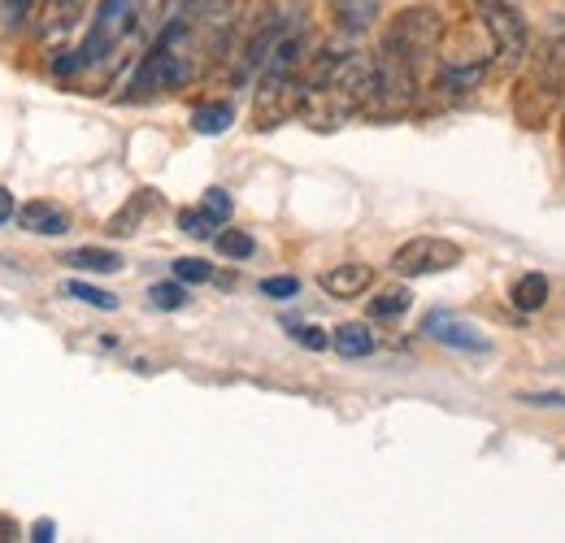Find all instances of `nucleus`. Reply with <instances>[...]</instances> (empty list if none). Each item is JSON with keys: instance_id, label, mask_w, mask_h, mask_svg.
I'll return each instance as SVG.
<instances>
[{"instance_id": "obj_18", "label": "nucleus", "mask_w": 565, "mask_h": 543, "mask_svg": "<svg viewBox=\"0 0 565 543\" xmlns=\"http://www.w3.org/2000/svg\"><path fill=\"white\" fill-rule=\"evenodd\" d=\"M217 226H222V222L213 217L205 204H201V209H183V213H179V231H183V235H192V239H213V235H217Z\"/></svg>"}, {"instance_id": "obj_10", "label": "nucleus", "mask_w": 565, "mask_h": 543, "mask_svg": "<svg viewBox=\"0 0 565 543\" xmlns=\"http://www.w3.org/2000/svg\"><path fill=\"white\" fill-rule=\"evenodd\" d=\"M331 13L344 35H365L379 22V0H331Z\"/></svg>"}, {"instance_id": "obj_28", "label": "nucleus", "mask_w": 565, "mask_h": 543, "mask_svg": "<svg viewBox=\"0 0 565 543\" xmlns=\"http://www.w3.org/2000/svg\"><path fill=\"white\" fill-rule=\"evenodd\" d=\"M13 213H18L13 192H9V188H0V222H13Z\"/></svg>"}, {"instance_id": "obj_14", "label": "nucleus", "mask_w": 565, "mask_h": 543, "mask_svg": "<svg viewBox=\"0 0 565 543\" xmlns=\"http://www.w3.org/2000/svg\"><path fill=\"white\" fill-rule=\"evenodd\" d=\"M62 262H66V266H74V270H87V274L122 270V257H118V253H109V248H74V253H66Z\"/></svg>"}, {"instance_id": "obj_11", "label": "nucleus", "mask_w": 565, "mask_h": 543, "mask_svg": "<svg viewBox=\"0 0 565 543\" xmlns=\"http://www.w3.org/2000/svg\"><path fill=\"white\" fill-rule=\"evenodd\" d=\"M83 4L87 0H44V22H40V31L44 35H66L78 26V18H83Z\"/></svg>"}, {"instance_id": "obj_6", "label": "nucleus", "mask_w": 565, "mask_h": 543, "mask_svg": "<svg viewBox=\"0 0 565 543\" xmlns=\"http://www.w3.org/2000/svg\"><path fill=\"white\" fill-rule=\"evenodd\" d=\"M483 4V22H488V31H492V53L500 66H518L522 57H526V22H522V13L513 9V4H504V0H479Z\"/></svg>"}, {"instance_id": "obj_8", "label": "nucleus", "mask_w": 565, "mask_h": 543, "mask_svg": "<svg viewBox=\"0 0 565 543\" xmlns=\"http://www.w3.org/2000/svg\"><path fill=\"white\" fill-rule=\"evenodd\" d=\"M370 283H374V270L361 266V262H344V266H335V270L318 274V287H322L327 296H335V300H356Z\"/></svg>"}, {"instance_id": "obj_2", "label": "nucleus", "mask_w": 565, "mask_h": 543, "mask_svg": "<svg viewBox=\"0 0 565 543\" xmlns=\"http://www.w3.org/2000/svg\"><path fill=\"white\" fill-rule=\"evenodd\" d=\"M439 35H444V22L439 13L430 9H409L401 13L379 53H374V74H379V96L387 109H405L418 100L426 74L435 70V57H439Z\"/></svg>"}, {"instance_id": "obj_23", "label": "nucleus", "mask_w": 565, "mask_h": 543, "mask_svg": "<svg viewBox=\"0 0 565 543\" xmlns=\"http://www.w3.org/2000/svg\"><path fill=\"white\" fill-rule=\"evenodd\" d=\"M174 278H183V283H210L213 266L201 262V257H179V262H174Z\"/></svg>"}, {"instance_id": "obj_13", "label": "nucleus", "mask_w": 565, "mask_h": 543, "mask_svg": "<svg viewBox=\"0 0 565 543\" xmlns=\"http://www.w3.org/2000/svg\"><path fill=\"white\" fill-rule=\"evenodd\" d=\"M509 300H513V309H522V313L544 309V305H548V278H544V274H522V278L513 283Z\"/></svg>"}, {"instance_id": "obj_12", "label": "nucleus", "mask_w": 565, "mask_h": 543, "mask_svg": "<svg viewBox=\"0 0 565 543\" xmlns=\"http://www.w3.org/2000/svg\"><path fill=\"white\" fill-rule=\"evenodd\" d=\"M231 123H235V105L231 100L196 105V114H192V131L196 136H222V131H231Z\"/></svg>"}, {"instance_id": "obj_29", "label": "nucleus", "mask_w": 565, "mask_h": 543, "mask_svg": "<svg viewBox=\"0 0 565 543\" xmlns=\"http://www.w3.org/2000/svg\"><path fill=\"white\" fill-rule=\"evenodd\" d=\"M4 540H18V522L0 513V543H4Z\"/></svg>"}, {"instance_id": "obj_20", "label": "nucleus", "mask_w": 565, "mask_h": 543, "mask_svg": "<svg viewBox=\"0 0 565 543\" xmlns=\"http://www.w3.org/2000/svg\"><path fill=\"white\" fill-rule=\"evenodd\" d=\"M66 296L92 305V309H105V313L118 309V296H109V291H100V287H92V283H83V278H71V283H66Z\"/></svg>"}, {"instance_id": "obj_19", "label": "nucleus", "mask_w": 565, "mask_h": 543, "mask_svg": "<svg viewBox=\"0 0 565 543\" xmlns=\"http://www.w3.org/2000/svg\"><path fill=\"white\" fill-rule=\"evenodd\" d=\"M148 305L152 309H183L188 305V287H183V278H174V283H152L148 287Z\"/></svg>"}, {"instance_id": "obj_27", "label": "nucleus", "mask_w": 565, "mask_h": 543, "mask_svg": "<svg viewBox=\"0 0 565 543\" xmlns=\"http://www.w3.org/2000/svg\"><path fill=\"white\" fill-rule=\"evenodd\" d=\"M53 535H57V526H53L49 518H40V522L31 526V540H35V543H49V540H53Z\"/></svg>"}, {"instance_id": "obj_30", "label": "nucleus", "mask_w": 565, "mask_h": 543, "mask_svg": "<svg viewBox=\"0 0 565 543\" xmlns=\"http://www.w3.org/2000/svg\"><path fill=\"white\" fill-rule=\"evenodd\" d=\"M562 143H565V118H562Z\"/></svg>"}, {"instance_id": "obj_5", "label": "nucleus", "mask_w": 565, "mask_h": 543, "mask_svg": "<svg viewBox=\"0 0 565 543\" xmlns=\"http://www.w3.org/2000/svg\"><path fill=\"white\" fill-rule=\"evenodd\" d=\"M461 257H466L461 244H452L444 235H418L392 253V270L401 278H426V274H444L461 266Z\"/></svg>"}, {"instance_id": "obj_15", "label": "nucleus", "mask_w": 565, "mask_h": 543, "mask_svg": "<svg viewBox=\"0 0 565 543\" xmlns=\"http://www.w3.org/2000/svg\"><path fill=\"white\" fill-rule=\"evenodd\" d=\"M335 352L340 356H370L374 352V336H370V327H361V322H344V327H335Z\"/></svg>"}, {"instance_id": "obj_3", "label": "nucleus", "mask_w": 565, "mask_h": 543, "mask_svg": "<svg viewBox=\"0 0 565 543\" xmlns=\"http://www.w3.org/2000/svg\"><path fill=\"white\" fill-rule=\"evenodd\" d=\"M374 96H379L374 57L353 53V49L322 53L300 78V114L313 118L318 127H340L344 118L374 105Z\"/></svg>"}, {"instance_id": "obj_24", "label": "nucleus", "mask_w": 565, "mask_h": 543, "mask_svg": "<svg viewBox=\"0 0 565 543\" xmlns=\"http://www.w3.org/2000/svg\"><path fill=\"white\" fill-rule=\"evenodd\" d=\"M291 340L305 343L309 352H322V348H331V336H327V331H318V327H291Z\"/></svg>"}, {"instance_id": "obj_4", "label": "nucleus", "mask_w": 565, "mask_h": 543, "mask_svg": "<svg viewBox=\"0 0 565 543\" xmlns=\"http://www.w3.org/2000/svg\"><path fill=\"white\" fill-rule=\"evenodd\" d=\"M143 4H148V0H100L83 49L74 53L71 62H57V74L100 66L105 57H114V53L136 35V26H140V18H143Z\"/></svg>"}, {"instance_id": "obj_25", "label": "nucleus", "mask_w": 565, "mask_h": 543, "mask_svg": "<svg viewBox=\"0 0 565 543\" xmlns=\"http://www.w3.org/2000/svg\"><path fill=\"white\" fill-rule=\"evenodd\" d=\"M205 209H210L217 222H226V217H231V196H226L222 188H210V192H205Z\"/></svg>"}, {"instance_id": "obj_22", "label": "nucleus", "mask_w": 565, "mask_h": 543, "mask_svg": "<svg viewBox=\"0 0 565 543\" xmlns=\"http://www.w3.org/2000/svg\"><path fill=\"white\" fill-rule=\"evenodd\" d=\"M262 296H270V300H291V296H300V278H291V274L262 278Z\"/></svg>"}, {"instance_id": "obj_26", "label": "nucleus", "mask_w": 565, "mask_h": 543, "mask_svg": "<svg viewBox=\"0 0 565 543\" xmlns=\"http://www.w3.org/2000/svg\"><path fill=\"white\" fill-rule=\"evenodd\" d=\"M31 9H35V0H4V22H9V26H18Z\"/></svg>"}, {"instance_id": "obj_17", "label": "nucleus", "mask_w": 565, "mask_h": 543, "mask_svg": "<svg viewBox=\"0 0 565 543\" xmlns=\"http://www.w3.org/2000/svg\"><path fill=\"white\" fill-rule=\"evenodd\" d=\"M213 244H217V253H222V257H231V262H248V257L257 253L253 235H244V231H235V226L217 231V235H213Z\"/></svg>"}, {"instance_id": "obj_1", "label": "nucleus", "mask_w": 565, "mask_h": 543, "mask_svg": "<svg viewBox=\"0 0 565 543\" xmlns=\"http://www.w3.org/2000/svg\"><path fill=\"white\" fill-rule=\"evenodd\" d=\"M226 4L222 0H192L183 4L157 35V44L143 53L140 70L131 74V100H148V96H161V92H179L188 87L196 74H201V62L210 57L222 40V18Z\"/></svg>"}, {"instance_id": "obj_9", "label": "nucleus", "mask_w": 565, "mask_h": 543, "mask_svg": "<svg viewBox=\"0 0 565 543\" xmlns=\"http://www.w3.org/2000/svg\"><path fill=\"white\" fill-rule=\"evenodd\" d=\"M18 226L31 235H66L71 231V213L53 201H26L18 209Z\"/></svg>"}, {"instance_id": "obj_16", "label": "nucleus", "mask_w": 565, "mask_h": 543, "mask_svg": "<svg viewBox=\"0 0 565 543\" xmlns=\"http://www.w3.org/2000/svg\"><path fill=\"white\" fill-rule=\"evenodd\" d=\"M409 305H414L409 287H387V291L370 296V318H401V313H409Z\"/></svg>"}, {"instance_id": "obj_21", "label": "nucleus", "mask_w": 565, "mask_h": 543, "mask_svg": "<svg viewBox=\"0 0 565 543\" xmlns=\"http://www.w3.org/2000/svg\"><path fill=\"white\" fill-rule=\"evenodd\" d=\"M148 204H157V196H148V192H140V196H136V204H131L127 213H118V217L109 222V231H114V235H131V231H136V217H140V213L148 209Z\"/></svg>"}, {"instance_id": "obj_7", "label": "nucleus", "mask_w": 565, "mask_h": 543, "mask_svg": "<svg viewBox=\"0 0 565 543\" xmlns=\"http://www.w3.org/2000/svg\"><path fill=\"white\" fill-rule=\"evenodd\" d=\"M423 331L430 340L448 343V348H461V352H492V340L479 327H470V322H461L452 313H430L423 322Z\"/></svg>"}]
</instances>
